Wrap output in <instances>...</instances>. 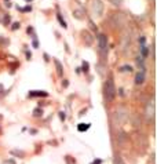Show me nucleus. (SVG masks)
<instances>
[{
  "instance_id": "6e6552de",
  "label": "nucleus",
  "mask_w": 157,
  "mask_h": 164,
  "mask_svg": "<svg viewBox=\"0 0 157 164\" xmlns=\"http://www.w3.org/2000/svg\"><path fill=\"white\" fill-rule=\"evenodd\" d=\"M141 50H142V55H144L145 58L148 57V55H149V48L146 47L145 44H142V46H141Z\"/></svg>"
},
{
  "instance_id": "39448f33",
  "label": "nucleus",
  "mask_w": 157,
  "mask_h": 164,
  "mask_svg": "<svg viewBox=\"0 0 157 164\" xmlns=\"http://www.w3.org/2000/svg\"><path fill=\"white\" fill-rule=\"evenodd\" d=\"M98 40H99V50H101V53L105 54V53H106V48H107V39H106V36H105V34H99Z\"/></svg>"
},
{
  "instance_id": "4468645a",
  "label": "nucleus",
  "mask_w": 157,
  "mask_h": 164,
  "mask_svg": "<svg viewBox=\"0 0 157 164\" xmlns=\"http://www.w3.org/2000/svg\"><path fill=\"white\" fill-rule=\"evenodd\" d=\"M11 155H14V156H19V157H24V155H25V153L21 152V151H11Z\"/></svg>"
},
{
  "instance_id": "f257e3e1",
  "label": "nucleus",
  "mask_w": 157,
  "mask_h": 164,
  "mask_svg": "<svg viewBox=\"0 0 157 164\" xmlns=\"http://www.w3.org/2000/svg\"><path fill=\"white\" fill-rule=\"evenodd\" d=\"M103 93H105V98H106L107 102H112L116 97V87H114V83H113V79L109 77L105 84V88H103Z\"/></svg>"
},
{
  "instance_id": "ddd939ff",
  "label": "nucleus",
  "mask_w": 157,
  "mask_h": 164,
  "mask_svg": "<svg viewBox=\"0 0 157 164\" xmlns=\"http://www.w3.org/2000/svg\"><path fill=\"white\" fill-rule=\"evenodd\" d=\"M43 114V109H40V108H37V109H34L33 112V116L34 117H37V116H41Z\"/></svg>"
},
{
  "instance_id": "1a4fd4ad",
  "label": "nucleus",
  "mask_w": 157,
  "mask_h": 164,
  "mask_svg": "<svg viewBox=\"0 0 157 164\" xmlns=\"http://www.w3.org/2000/svg\"><path fill=\"white\" fill-rule=\"evenodd\" d=\"M83 34H84L86 43H87V44H88V46H90V44H91V37H90V33L87 32V30H84V32H83Z\"/></svg>"
},
{
  "instance_id": "7ed1b4c3",
  "label": "nucleus",
  "mask_w": 157,
  "mask_h": 164,
  "mask_svg": "<svg viewBox=\"0 0 157 164\" xmlns=\"http://www.w3.org/2000/svg\"><path fill=\"white\" fill-rule=\"evenodd\" d=\"M103 11V4L101 0H92V13L95 17H101Z\"/></svg>"
},
{
  "instance_id": "423d86ee",
  "label": "nucleus",
  "mask_w": 157,
  "mask_h": 164,
  "mask_svg": "<svg viewBox=\"0 0 157 164\" xmlns=\"http://www.w3.org/2000/svg\"><path fill=\"white\" fill-rule=\"evenodd\" d=\"M145 68H142V71L138 72L137 76H135V84H142L145 82Z\"/></svg>"
},
{
  "instance_id": "f8f14e48",
  "label": "nucleus",
  "mask_w": 157,
  "mask_h": 164,
  "mask_svg": "<svg viewBox=\"0 0 157 164\" xmlns=\"http://www.w3.org/2000/svg\"><path fill=\"white\" fill-rule=\"evenodd\" d=\"M57 18H58V21H59V24H61V25H62V28H66V26H68V25H66V22L64 21V18H62V15H61V14H58V15H57Z\"/></svg>"
},
{
  "instance_id": "2eb2a0df",
  "label": "nucleus",
  "mask_w": 157,
  "mask_h": 164,
  "mask_svg": "<svg viewBox=\"0 0 157 164\" xmlns=\"http://www.w3.org/2000/svg\"><path fill=\"white\" fill-rule=\"evenodd\" d=\"M88 127H90V124H86V125H83V124H79V125H77V130H79V131H86Z\"/></svg>"
},
{
  "instance_id": "4be33fe9",
  "label": "nucleus",
  "mask_w": 157,
  "mask_h": 164,
  "mask_svg": "<svg viewBox=\"0 0 157 164\" xmlns=\"http://www.w3.org/2000/svg\"><path fill=\"white\" fill-rule=\"evenodd\" d=\"M92 164H102V160H95V163H92Z\"/></svg>"
},
{
  "instance_id": "f03ea898",
  "label": "nucleus",
  "mask_w": 157,
  "mask_h": 164,
  "mask_svg": "<svg viewBox=\"0 0 157 164\" xmlns=\"http://www.w3.org/2000/svg\"><path fill=\"white\" fill-rule=\"evenodd\" d=\"M116 113V120L118 121L120 124H124L128 119V112L124 109V108H118V109L114 112Z\"/></svg>"
},
{
  "instance_id": "412c9836",
  "label": "nucleus",
  "mask_w": 157,
  "mask_h": 164,
  "mask_svg": "<svg viewBox=\"0 0 157 164\" xmlns=\"http://www.w3.org/2000/svg\"><path fill=\"white\" fill-rule=\"evenodd\" d=\"M18 28H19V24H18V22L14 24V25H13V29H18Z\"/></svg>"
},
{
  "instance_id": "0eeeda50",
  "label": "nucleus",
  "mask_w": 157,
  "mask_h": 164,
  "mask_svg": "<svg viewBox=\"0 0 157 164\" xmlns=\"http://www.w3.org/2000/svg\"><path fill=\"white\" fill-rule=\"evenodd\" d=\"M55 66H57V72H58V75H62V73H64V69H62V65L59 64L58 59H55Z\"/></svg>"
},
{
  "instance_id": "20e7f679",
  "label": "nucleus",
  "mask_w": 157,
  "mask_h": 164,
  "mask_svg": "<svg viewBox=\"0 0 157 164\" xmlns=\"http://www.w3.org/2000/svg\"><path fill=\"white\" fill-rule=\"evenodd\" d=\"M145 116H146V120L148 121H152L154 119V103L150 102L148 103L145 108Z\"/></svg>"
},
{
  "instance_id": "9b49d317",
  "label": "nucleus",
  "mask_w": 157,
  "mask_h": 164,
  "mask_svg": "<svg viewBox=\"0 0 157 164\" xmlns=\"http://www.w3.org/2000/svg\"><path fill=\"white\" fill-rule=\"evenodd\" d=\"M29 95H30V97H47L48 94H47V93H33V91H32V93L29 94Z\"/></svg>"
},
{
  "instance_id": "a211bd4d",
  "label": "nucleus",
  "mask_w": 157,
  "mask_h": 164,
  "mask_svg": "<svg viewBox=\"0 0 157 164\" xmlns=\"http://www.w3.org/2000/svg\"><path fill=\"white\" fill-rule=\"evenodd\" d=\"M83 68H84V69H83V71H84V72H88V62H83Z\"/></svg>"
},
{
  "instance_id": "9d476101",
  "label": "nucleus",
  "mask_w": 157,
  "mask_h": 164,
  "mask_svg": "<svg viewBox=\"0 0 157 164\" xmlns=\"http://www.w3.org/2000/svg\"><path fill=\"white\" fill-rule=\"evenodd\" d=\"M113 164H124V161H123V159H121L120 156L116 155L114 156V160H113Z\"/></svg>"
},
{
  "instance_id": "6ab92c4d",
  "label": "nucleus",
  "mask_w": 157,
  "mask_h": 164,
  "mask_svg": "<svg viewBox=\"0 0 157 164\" xmlns=\"http://www.w3.org/2000/svg\"><path fill=\"white\" fill-rule=\"evenodd\" d=\"M59 119H61V120H65V114H64V112H61V113H59Z\"/></svg>"
},
{
  "instance_id": "f3484780",
  "label": "nucleus",
  "mask_w": 157,
  "mask_h": 164,
  "mask_svg": "<svg viewBox=\"0 0 157 164\" xmlns=\"http://www.w3.org/2000/svg\"><path fill=\"white\" fill-rule=\"evenodd\" d=\"M120 71H121V72H125V71H127V72H131V71H132V68H131L130 65H127V66H123V68H121Z\"/></svg>"
},
{
  "instance_id": "aec40b11",
  "label": "nucleus",
  "mask_w": 157,
  "mask_h": 164,
  "mask_svg": "<svg viewBox=\"0 0 157 164\" xmlns=\"http://www.w3.org/2000/svg\"><path fill=\"white\" fill-rule=\"evenodd\" d=\"M33 46H34V48H37V47H39V43H37V40H36V39L33 40Z\"/></svg>"
},
{
  "instance_id": "dca6fc26",
  "label": "nucleus",
  "mask_w": 157,
  "mask_h": 164,
  "mask_svg": "<svg viewBox=\"0 0 157 164\" xmlns=\"http://www.w3.org/2000/svg\"><path fill=\"white\" fill-rule=\"evenodd\" d=\"M109 2L112 3V4H113V6H121V3H123V0H109Z\"/></svg>"
},
{
  "instance_id": "5701e85b",
  "label": "nucleus",
  "mask_w": 157,
  "mask_h": 164,
  "mask_svg": "<svg viewBox=\"0 0 157 164\" xmlns=\"http://www.w3.org/2000/svg\"><path fill=\"white\" fill-rule=\"evenodd\" d=\"M0 132H2V128H0Z\"/></svg>"
}]
</instances>
